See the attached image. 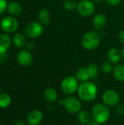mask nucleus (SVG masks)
Returning a JSON list of instances; mask_svg holds the SVG:
<instances>
[{
	"instance_id": "obj_8",
	"label": "nucleus",
	"mask_w": 124,
	"mask_h": 125,
	"mask_svg": "<svg viewBox=\"0 0 124 125\" xmlns=\"http://www.w3.org/2000/svg\"><path fill=\"white\" fill-rule=\"evenodd\" d=\"M65 109L71 114H78L81 111L82 105L80 101L75 97H68L64 100Z\"/></svg>"
},
{
	"instance_id": "obj_33",
	"label": "nucleus",
	"mask_w": 124,
	"mask_h": 125,
	"mask_svg": "<svg viewBox=\"0 0 124 125\" xmlns=\"http://www.w3.org/2000/svg\"><path fill=\"white\" fill-rule=\"evenodd\" d=\"M15 125H25V123H24L23 121H20V120H19V121H18V122L15 123Z\"/></svg>"
},
{
	"instance_id": "obj_25",
	"label": "nucleus",
	"mask_w": 124,
	"mask_h": 125,
	"mask_svg": "<svg viewBox=\"0 0 124 125\" xmlns=\"http://www.w3.org/2000/svg\"><path fill=\"white\" fill-rule=\"evenodd\" d=\"M101 70L104 73H110L113 70V64L110 63L109 61L108 62H104L102 64H101Z\"/></svg>"
},
{
	"instance_id": "obj_22",
	"label": "nucleus",
	"mask_w": 124,
	"mask_h": 125,
	"mask_svg": "<svg viewBox=\"0 0 124 125\" xmlns=\"http://www.w3.org/2000/svg\"><path fill=\"white\" fill-rule=\"evenodd\" d=\"M75 77L77 78L78 81L80 82L87 81L89 78L87 67H80V69H78L77 71L76 72Z\"/></svg>"
},
{
	"instance_id": "obj_29",
	"label": "nucleus",
	"mask_w": 124,
	"mask_h": 125,
	"mask_svg": "<svg viewBox=\"0 0 124 125\" xmlns=\"http://www.w3.org/2000/svg\"><path fill=\"white\" fill-rule=\"evenodd\" d=\"M7 53H0V64H3L4 63L7 59Z\"/></svg>"
},
{
	"instance_id": "obj_28",
	"label": "nucleus",
	"mask_w": 124,
	"mask_h": 125,
	"mask_svg": "<svg viewBox=\"0 0 124 125\" xmlns=\"http://www.w3.org/2000/svg\"><path fill=\"white\" fill-rule=\"evenodd\" d=\"M109 5L111 6H115L121 2L122 0H105Z\"/></svg>"
},
{
	"instance_id": "obj_4",
	"label": "nucleus",
	"mask_w": 124,
	"mask_h": 125,
	"mask_svg": "<svg viewBox=\"0 0 124 125\" xmlns=\"http://www.w3.org/2000/svg\"><path fill=\"white\" fill-rule=\"evenodd\" d=\"M79 86L78 80L75 76L69 75L63 79L61 83V89L66 94H72L77 91Z\"/></svg>"
},
{
	"instance_id": "obj_17",
	"label": "nucleus",
	"mask_w": 124,
	"mask_h": 125,
	"mask_svg": "<svg viewBox=\"0 0 124 125\" xmlns=\"http://www.w3.org/2000/svg\"><path fill=\"white\" fill-rule=\"evenodd\" d=\"M44 97L48 102H55L58 99V94L55 89L48 87L44 91Z\"/></svg>"
},
{
	"instance_id": "obj_10",
	"label": "nucleus",
	"mask_w": 124,
	"mask_h": 125,
	"mask_svg": "<svg viewBox=\"0 0 124 125\" xmlns=\"http://www.w3.org/2000/svg\"><path fill=\"white\" fill-rule=\"evenodd\" d=\"M17 60L20 65L27 67L31 66L32 64L33 56L29 50H22L18 53Z\"/></svg>"
},
{
	"instance_id": "obj_5",
	"label": "nucleus",
	"mask_w": 124,
	"mask_h": 125,
	"mask_svg": "<svg viewBox=\"0 0 124 125\" xmlns=\"http://www.w3.org/2000/svg\"><path fill=\"white\" fill-rule=\"evenodd\" d=\"M44 32V26L38 21L29 22L25 28V35L31 39L40 37Z\"/></svg>"
},
{
	"instance_id": "obj_14",
	"label": "nucleus",
	"mask_w": 124,
	"mask_h": 125,
	"mask_svg": "<svg viewBox=\"0 0 124 125\" xmlns=\"http://www.w3.org/2000/svg\"><path fill=\"white\" fill-rule=\"evenodd\" d=\"M38 20L43 26H47L51 21V15L48 10L41 9L38 12Z\"/></svg>"
},
{
	"instance_id": "obj_32",
	"label": "nucleus",
	"mask_w": 124,
	"mask_h": 125,
	"mask_svg": "<svg viewBox=\"0 0 124 125\" xmlns=\"http://www.w3.org/2000/svg\"><path fill=\"white\" fill-rule=\"evenodd\" d=\"M87 125H99V124L98 123V122H96V121H94V120H92V121H91Z\"/></svg>"
},
{
	"instance_id": "obj_18",
	"label": "nucleus",
	"mask_w": 124,
	"mask_h": 125,
	"mask_svg": "<svg viewBox=\"0 0 124 125\" xmlns=\"http://www.w3.org/2000/svg\"><path fill=\"white\" fill-rule=\"evenodd\" d=\"M77 120L82 125H87L91 121L93 120L91 114L86 111H80L77 114Z\"/></svg>"
},
{
	"instance_id": "obj_35",
	"label": "nucleus",
	"mask_w": 124,
	"mask_h": 125,
	"mask_svg": "<svg viewBox=\"0 0 124 125\" xmlns=\"http://www.w3.org/2000/svg\"><path fill=\"white\" fill-rule=\"evenodd\" d=\"M91 1L94 3H99V2H102L103 0H91Z\"/></svg>"
},
{
	"instance_id": "obj_34",
	"label": "nucleus",
	"mask_w": 124,
	"mask_h": 125,
	"mask_svg": "<svg viewBox=\"0 0 124 125\" xmlns=\"http://www.w3.org/2000/svg\"><path fill=\"white\" fill-rule=\"evenodd\" d=\"M60 105H64V100H59V103H58Z\"/></svg>"
},
{
	"instance_id": "obj_27",
	"label": "nucleus",
	"mask_w": 124,
	"mask_h": 125,
	"mask_svg": "<svg viewBox=\"0 0 124 125\" xmlns=\"http://www.w3.org/2000/svg\"><path fill=\"white\" fill-rule=\"evenodd\" d=\"M115 112L119 116H123L124 115V106L121 105H117L116 108H115Z\"/></svg>"
},
{
	"instance_id": "obj_31",
	"label": "nucleus",
	"mask_w": 124,
	"mask_h": 125,
	"mask_svg": "<svg viewBox=\"0 0 124 125\" xmlns=\"http://www.w3.org/2000/svg\"><path fill=\"white\" fill-rule=\"evenodd\" d=\"M118 39H119V41L121 42V43L124 45V30L120 32V34L118 35Z\"/></svg>"
},
{
	"instance_id": "obj_30",
	"label": "nucleus",
	"mask_w": 124,
	"mask_h": 125,
	"mask_svg": "<svg viewBox=\"0 0 124 125\" xmlns=\"http://www.w3.org/2000/svg\"><path fill=\"white\" fill-rule=\"evenodd\" d=\"M26 48H27V50H29V51H33L34 49V48H35V43L34 42H32V41L29 42L27 43Z\"/></svg>"
},
{
	"instance_id": "obj_12",
	"label": "nucleus",
	"mask_w": 124,
	"mask_h": 125,
	"mask_svg": "<svg viewBox=\"0 0 124 125\" xmlns=\"http://www.w3.org/2000/svg\"><path fill=\"white\" fill-rule=\"evenodd\" d=\"M92 24L96 30H101L107 24V17L102 13H98L93 18Z\"/></svg>"
},
{
	"instance_id": "obj_19",
	"label": "nucleus",
	"mask_w": 124,
	"mask_h": 125,
	"mask_svg": "<svg viewBox=\"0 0 124 125\" xmlns=\"http://www.w3.org/2000/svg\"><path fill=\"white\" fill-rule=\"evenodd\" d=\"M26 40L25 36L21 33L15 34L12 39V42L14 44V45H15L18 48H23L26 45Z\"/></svg>"
},
{
	"instance_id": "obj_6",
	"label": "nucleus",
	"mask_w": 124,
	"mask_h": 125,
	"mask_svg": "<svg viewBox=\"0 0 124 125\" xmlns=\"http://www.w3.org/2000/svg\"><path fill=\"white\" fill-rule=\"evenodd\" d=\"M77 10L81 16L88 17L94 13L96 7L91 0H81L77 4Z\"/></svg>"
},
{
	"instance_id": "obj_20",
	"label": "nucleus",
	"mask_w": 124,
	"mask_h": 125,
	"mask_svg": "<svg viewBox=\"0 0 124 125\" xmlns=\"http://www.w3.org/2000/svg\"><path fill=\"white\" fill-rule=\"evenodd\" d=\"M87 70H88L89 79L95 80V79H96L98 78V76L99 75V70L98 66L96 64H94V63L90 64L88 66Z\"/></svg>"
},
{
	"instance_id": "obj_7",
	"label": "nucleus",
	"mask_w": 124,
	"mask_h": 125,
	"mask_svg": "<svg viewBox=\"0 0 124 125\" xmlns=\"http://www.w3.org/2000/svg\"><path fill=\"white\" fill-rule=\"evenodd\" d=\"M0 26L6 33H14L18 29V21L12 16H6L1 20Z\"/></svg>"
},
{
	"instance_id": "obj_13",
	"label": "nucleus",
	"mask_w": 124,
	"mask_h": 125,
	"mask_svg": "<svg viewBox=\"0 0 124 125\" xmlns=\"http://www.w3.org/2000/svg\"><path fill=\"white\" fill-rule=\"evenodd\" d=\"M107 57L110 63L118 64L121 61V59L122 58L121 52L115 48H110L107 53Z\"/></svg>"
},
{
	"instance_id": "obj_15",
	"label": "nucleus",
	"mask_w": 124,
	"mask_h": 125,
	"mask_svg": "<svg viewBox=\"0 0 124 125\" xmlns=\"http://www.w3.org/2000/svg\"><path fill=\"white\" fill-rule=\"evenodd\" d=\"M12 40L7 34H0V53H6L10 47Z\"/></svg>"
},
{
	"instance_id": "obj_36",
	"label": "nucleus",
	"mask_w": 124,
	"mask_h": 125,
	"mask_svg": "<svg viewBox=\"0 0 124 125\" xmlns=\"http://www.w3.org/2000/svg\"><path fill=\"white\" fill-rule=\"evenodd\" d=\"M121 56H122V59H124V48H123L122 51H121Z\"/></svg>"
},
{
	"instance_id": "obj_16",
	"label": "nucleus",
	"mask_w": 124,
	"mask_h": 125,
	"mask_svg": "<svg viewBox=\"0 0 124 125\" xmlns=\"http://www.w3.org/2000/svg\"><path fill=\"white\" fill-rule=\"evenodd\" d=\"M7 10L10 14L14 16H17L21 14L23 11L22 6L16 1H11L7 4Z\"/></svg>"
},
{
	"instance_id": "obj_23",
	"label": "nucleus",
	"mask_w": 124,
	"mask_h": 125,
	"mask_svg": "<svg viewBox=\"0 0 124 125\" xmlns=\"http://www.w3.org/2000/svg\"><path fill=\"white\" fill-rule=\"evenodd\" d=\"M11 103V97L6 93L0 94V108H7Z\"/></svg>"
},
{
	"instance_id": "obj_1",
	"label": "nucleus",
	"mask_w": 124,
	"mask_h": 125,
	"mask_svg": "<svg viewBox=\"0 0 124 125\" xmlns=\"http://www.w3.org/2000/svg\"><path fill=\"white\" fill-rule=\"evenodd\" d=\"M77 94L79 97L86 102L94 100L98 94V89L96 84L91 81L81 82L77 89Z\"/></svg>"
},
{
	"instance_id": "obj_24",
	"label": "nucleus",
	"mask_w": 124,
	"mask_h": 125,
	"mask_svg": "<svg viewBox=\"0 0 124 125\" xmlns=\"http://www.w3.org/2000/svg\"><path fill=\"white\" fill-rule=\"evenodd\" d=\"M78 3L75 0H64L63 2V7L67 11H74L77 10Z\"/></svg>"
},
{
	"instance_id": "obj_11",
	"label": "nucleus",
	"mask_w": 124,
	"mask_h": 125,
	"mask_svg": "<svg viewBox=\"0 0 124 125\" xmlns=\"http://www.w3.org/2000/svg\"><path fill=\"white\" fill-rule=\"evenodd\" d=\"M43 119L42 113L39 110H33L30 111L27 116V122L29 125H38L41 123Z\"/></svg>"
},
{
	"instance_id": "obj_3",
	"label": "nucleus",
	"mask_w": 124,
	"mask_h": 125,
	"mask_svg": "<svg viewBox=\"0 0 124 125\" xmlns=\"http://www.w3.org/2000/svg\"><path fill=\"white\" fill-rule=\"evenodd\" d=\"M110 110L105 104H96L91 111V116L93 120L98 122L99 125L104 124L107 122L110 118Z\"/></svg>"
},
{
	"instance_id": "obj_37",
	"label": "nucleus",
	"mask_w": 124,
	"mask_h": 125,
	"mask_svg": "<svg viewBox=\"0 0 124 125\" xmlns=\"http://www.w3.org/2000/svg\"><path fill=\"white\" fill-rule=\"evenodd\" d=\"M1 85H0V92H1Z\"/></svg>"
},
{
	"instance_id": "obj_2",
	"label": "nucleus",
	"mask_w": 124,
	"mask_h": 125,
	"mask_svg": "<svg viewBox=\"0 0 124 125\" xmlns=\"http://www.w3.org/2000/svg\"><path fill=\"white\" fill-rule=\"evenodd\" d=\"M101 37L96 31H90L84 34L81 40L83 47L88 51H93L100 44Z\"/></svg>"
},
{
	"instance_id": "obj_9",
	"label": "nucleus",
	"mask_w": 124,
	"mask_h": 125,
	"mask_svg": "<svg viewBox=\"0 0 124 125\" xmlns=\"http://www.w3.org/2000/svg\"><path fill=\"white\" fill-rule=\"evenodd\" d=\"M102 100L105 105L110 106H115L120 101V95L116 91L109 89L103 93Z\"/></svg>"
},
{
	"instance_id": "obj_21",
	"label": "nucleus",
	"mask_w": 124,
	"mask_h": 125,
	"mask_svg": "<svg viewBox=\"0 0 124 125\" xmlns=\"http://www.w3.org/2000/svg\"><path fill=\"white\" fill-rule=\"evenodd\" d=\"M113 75L115 78L121 82L124 81V65L118 64L113 68Z\"/></svg>"
},
{
	"instance_id": "obj_26",
	"label": "nucleus",
	"mask_w": 124,
	"mask_h": 125,
	"mask_svg": "<svg viewBox=\"0 0 124 125\" xmlns=\"http://www.w3.org/2000/svg\"><path fill=\"white\" fill-rule=\"evenodd\" d=\"M7 0H0V15H1L7 10Z\"/></svg>"
}]
</instances>
